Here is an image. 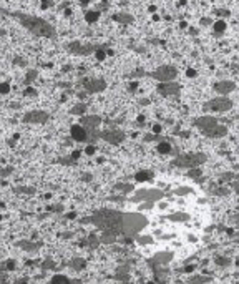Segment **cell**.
Here are the masks:
<instances>
[{
    "label": "cell",
    "instance_id": "cell-3",
    "mask_svg": "<svg viewBox=\"0 0 239 284\" xmlns=\"http://www.w3.org/2000/svg\"><path fill=\"white\" fill-rule=\"evenodd\" d=\"M236 90V83L234 82H231V80H221L218 83H214V92L219 93L221 96H226L229 95L231 92H234Z\"/></svg>",
    "mask_w": 239,
    "mask_h": 284
},
{
    "label": "cell",
    "instance_id": "cell-6",
    "mask_svg": "<svg viewBox=\"0 0 239 284\" xmlns=\"http://www.w3.org/2000/svg\"><path fill=\"white\" fill-rule=\"evenodd\" d=\"M71 136L76 141H85L86 136H88V131H86V128L83 125H73L71 126Z\"/></svg>",
    "mask_w": 239,
    "mask_h": 284
},
{
    "label": "cell",
    "instance_id": "cell-7",
    "mask_svg": "<svg viewBox=\"0 0 239 284\" xmlns=\"http://www.w3.org/2000/svg\"><path fill=\"white\" fill-rule=\"evenodd\" d=\"M216 125H218V121H216V118H213V117H203V118H198L196 120V126L198 128H201L203 131L213 128V126H216Z\"/></svg>",
    "mask_w": 239,
    "mask_h": 284
},
{
    "label": "cell",
    "instance_id": "cell-11",
    "mask_svg": "<svg viewBox=\"0 0 239 284\" xmlns=\"http://www.w3.org/2000/svg\"><path fill=\"white\" fill-rule=\"evenodd\" d=\"M81 125H83L85 128H95V126L100 125V118L98 117H86V118H83Z\"/></svg>",
    "mask_w": 239,
    "mask_h": 284
},
{
    "label": "cell",
    "instance_id": "cell-4",
    "mask_svg": "<svg viewBox=\"0 0 239 284\" xmlns=\"http://www.w3.org/2000/svg\"><path fill=\"white\" fill-rule=\"evenodd\" d=\"M181 90V87L176 83V82H166V83H159L158 85V92L164 96L169 95H176L178 92Z\"/></svg>",
    "mask_w": 239,
    "mask_h": 284
},
{
    "label": "cell",
    "instance_id": "cell-20",
    "mask_svg": "<svg viewBox=\"0 0 239 284\" xmlns=\"http://www.w3.org/2000/svg\"><path fill=\"white\" fill-rule=\"evenodd\" d=\"M9 90H10V87H9L7 83H2V85H0V93H7Z\"/></svg>",
    "mask_w": 239,
    "mask_h": 284
},
{
    "label": "cell",
    "instance_id": "cell-19",
    "mask_svg": "<svg viewBox=\"0 0 239 284\" xmlns=\"http://www.w3.org/2000/svg\"><path fill=\"white\" fill-rule=\"evenodd\" d=\"M83 111H85V105H78V106H75L71 110V113H83Z\"/></svg>",
    "mask_w": 239,
    "mask_h": 284
},
{
    "label": "cell",
    "instance_id": "cell-2",
    "mask_svg": "<svg viewBox=\"0 0 239 284\" xmlns=\"http://www.w3.org/2000/svg\"><path fill=\"white\" fill-rule=\"evenodd\" d=\"M231 106H232V101L227 96H218V98H213L208 101V108L214 110V111H227Z\"/></svg>",
    "mask_w": 239,
    "mask_h": 284
},
{
    "label": "cell",
    "instance_id": "cell-12",
    "mask_svg": "<svg viewBox=\"0 0 239 284\" xmlns=\"http://www.w3.org/2000/svg\"><path fill=\"white\" fill-rule=\"evenodd\" d=\"M103 136H105V140H108V141L116 143V141H120V140L123 138V135L121 133H115V131H110V133H105Z\"/></svg>",
    "mask_w": 239,
    "mask_h": 284
},
{
    "label": "cell",
    "instance_id": "cell-8",
    "mask_svg": "<svg viewBox=\"0 0 239 284\" xmlns=\"http://www.w3.org/2000/svg\"><path fill=\"white\" fill-rule=\"evenodd\" d=\"M68 48L73 50V53H78V55H88L95 50L93 45H80V43H71V45H68Z\"/></svg>",
    "mask_w": 239,
    "mask_h": 284
},
{
    "label": "cell",
    "instance_id": "cell-17",
    "mask_svg": "<svg viewBox=\"0 0 239 284\" xmlns=\"http://www.w3.org/2000/svg\"><path fill=\"white\" fill-rule=\"evenodd\" d=\"M169 150H171V146H169L166 141L159 143V145H158V151H159V153H169Z\"/></svg>",
    "mask_w": 239,
    "mask_h": 284
},
{
    "label": "cell",
    "instance_id": "cell-16",
    "mask_svg": "<svg viewBox=\"0 0 239 284\" xmlns=\"http://www.w3.org/2000/svg\"><path fill=\"white\" fill-rule=\"evenodd\" d=\"M151 178V175L148 171H139L138 175H136V181H146V180H150Z\"/></svg>",
    "mask_w": 239,
    "mask_h": 284
},
{
    "label": "cell",
    "instance_id": "cell-25",
    "mask_svg": "<svg viewBox=\"0 0 239 284\" xmlns=\"http://www.w3.org/2000/svg\"><path fill=\"white\" fill-rule=\"evenodd\" d=\"M153 131H155V133H159V131H161V126H159V125L153 126Z\"/></svg>",
    "mask_w": 239,
    "mask_h": 284
},
{
    "label": "cell",
    "instance_id": "cell-21",
    "mask_svg": "<svg viewBox=\"0 0 239 284\" xmlns=\"http://www.w3.org/2000/svg\"><path fill=\"white\" fill-rule=\"evenodd\" d=\"M85 153H86V155H93V153H95V146H86Z\"/></svg>",
    "mask_w": 239,
    "mask_h": 284
},
{
    "label": "cell",
    "instance_id": "cell-23",
    "mask_svg": "<svg viewBox=\"0 0 239 284\" xmlns=\"http://www.w3.org/2000/svg\"><path fill=\"white\" fill-rule=\"evenodd\" d=\"M186 75L188 76H196V71L194 70H186Z\"/></svg>",
    "mask_w": 239,
    "mask_h": 284
},
{
    "label": "cell",
    "instance_id": "cell-24",
    "mask_svg": "<svg viewBox=\"0 0 239 284\" xmlns=\"http://www.w3.org/2000/svg\"><path fill=\"white\" fill-rule=\"evenodd\" d=\"M218 13H219V15H222V17H224V15H229L227 10H218Z\"/></svg>",
    "mask_w": 239,
    "mask_h": 284
},
{
    "label": "cell",
    "instance_id": "cell-14",
    "mask_svg": "<svg viewBox=\"0 0 239 284\" xmlns=\"http://www.w3.org/2000/svg\"><path fill=\"white\" fill-rule=\"evenodd\" d=\"M52 284H70V281H68L67 276L63 274H57L52 277Z\"/></svg>",
    "mask_w": 239,
    "mask_h": 284
},
{
    "label": "cell",
    "instance_id": "cell-5",
    "mask_svg": "<svg viewBox=\"0 0 239 284\" xmlns=\"http://www.w3.org/2000/svg\"><path fill=\"white\" fill-rule=\"evenodd\" d=\"M86 90H88L90 93H98V92H103L105 90V87H106V83H105V80H101V78H93V80H90V82H86Z\"/></svg>",
    "mask_w": 239,
    "mask_h": 284
},
{
    "label": "cell",
    "instance_id": "cell-13",
    "mask_svg": "<svg viewBox=\"0 0 239 284\" xmlns=\"http://www.w3.org/2000/svg\"><path fill=\"white\" fill-rule=\"evenodd\" d=\"M213 28H214L216 33H222V32L226 30V22H224V20H216L213 23Z\"/></svg>",
    "mask_w": 239,
    "mask_h": 284
},
{
    "label": "cell",
    "instance_id": "cell-9",
    "mask_svg": "<svg viewBox=\"0 0 239 284\" xmlns=\"http://www.w3.org/2000/svg\"><path fill=\"white\" fill-rule=\"evenodd\" d=\"M203 133L208 135V136H211V138H218V136H224V135H226V128L221 126V125H216V126H213V128L203 131Z\"/></svg>",
    "mask_w": 239,
    "mask_h": 284
},
{
    "label": "cell",
    "instance_id": "cell-1",
    "mask_svg": "<svg viewBox=\"0 0 239 284\" xmlns=\"http://www.w3.org/2000/svg\"><path fill=\"white\" fill-rule=\"evenodd\" d=\"M151 76L155 80H158L159 83H166V82H174L178 76V70L174 67H171V65H161V67H158L153 73H151Z\"/></svg>",
    "mask_w": 239,
    "mask_h": 284
},
{
    "label": "cell",
    "instance_id": "cell-10",
    "mask_svg": "<svg viewBox=\"0 0 239 284\" xmlns=\"http://www.w3.org/2000/svg\"><path fill=\"white\" fill-rule=\"evenodd\" d=\"M113 20L118 22V23H123V25H128V23H131V22H133V15L121 12V13H116V15L113 17Z\"/></svg>",
    "mask_w": 239,
    "mask_h": 284
},
{
    "label": "cell",
    "instance_id": "cell-22",
    "mask_svg": "<svg viewBox=\"0 0 239 284\" xmlns=\"http://www.w3.org/2000/svg\"><path fill=\"white\" fill-rule=\"evenodd\" d=\"M105 55H106V53H105V52H101V50H98V52H97V57H98L100 60L105 58Z\"/></svg>",
    "mask_w": 239,
    "mask_h": 284
},
{
    "label": "cell",
    "instance_id": "cell-18",
    "mask_svg": "<svg viewBox=\"0 0 239 284\" xmlns=\"http://www.w3.org/2000/svg\"><path fill=\"white\" fill-rule=\"evenodd\" d=\"M214 22L211 20V18H208V17H204V18H201L199 20V25H213Z\"/></svg>",
    "mask_w": 239,
    "mask_h": 284
},
{
    "label": "cell",
    "instance_id": "cell-15",
    "mask_svg": "<svg viewBox=\"0 0 239 284\" xmlns=\"http://www.w3.org/2000/svg\"><path fill=\"white\" fill-rule=\"evenodd\" d=\"M98 17H100V12H95V10H90V12H86V15H85V18H86V22H88V23L97 22Z\"/></svg>",
    "mask_w": 239,
    "mask_h": 284
}]
</instances>
